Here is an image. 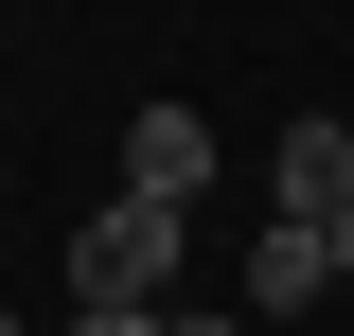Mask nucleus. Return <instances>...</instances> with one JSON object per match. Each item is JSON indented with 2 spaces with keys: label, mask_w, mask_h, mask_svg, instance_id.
I'll use <instances>...</instances> for the list:
<instances>
[{
  "label": "nucleus",
  "mask_w": 354,
  "mask_h": 336,
  "mask_svg": "<svg viewBox=\"0 0 354 336\" xmlns=\"http://www.w3.org/2000/svg\"><path fill=\"white\" fill-rule=\"evenodd\" d=\"M177 248H195L177 195H106V212L71 230V301H177Z\"/></svg>",
  "instance_id": "obj_1"
},
{
  "label": "nucleus",
  "mask_w": 354,
  "mask_h": 336,
  "mask_svg": "<svg viewBox=\"0 0 354 336\" xmlns=\"http://www.w3.org/2000/svg\"><path fill=\"white\" fill-rule=\"evenodd\" d=\"M319 283H354L337 230H319V212H266V230H248V319H301Z\"/></svg>",
  "instance_id": "obj_2"
},
{
  "label": "nucleus",
  "mask_w": 354,
  "mask_h": 336,
  "mask_svg": "<svg viewBox=\"0 0 354 336\" xmlns=\"http://www.w3.org/2000/svg\"><path fill=\"white\" fill-rule=\"evenodd\" d=\"M124 195H213V124H195V106H124Z\"/></svg>",
  "instance_id": "obj_3"
},
{
  "label": "nucleus",
  "mask_w": 354,
  "mask_h": 336,
  "mask_svg": "<svg viewBox=\"0 0 354 336\" xmlns=\"http://www.w3.org/2000/svg\"><path fill=\"white\" fill-rule=\"evenodd\" d=\"M266 177H283V212H337V195H354V124H319V106H301V124L266 142Z\"/></svg>",
  "instance_id": "obj_4"
},
{
  "label": "nucleus",
  "mask_w": 354,
  "mask_h": 336,
  "mask_svg": "<svg viewBox=\"0 0 354 336\" xmlns=\"http://www.w3.org/2000/svg\"><path fill=\"white\" fill-rule=\"evenodd\" d=\"M71 336H177V301H71Z\"/></svg>",
  "instance_id": "obj_5"
},
{
  "label": "nucleus",
  "mask_w": 354,
  "mask_h": 336,
  "mask_svg": "<svg viewBox=\"0 0 354 336\" xmlns=\"http://www.w3.org/2000/svg\"><path fill=\"white\" fill-rule=\"evenodd\" d=\"M177 336H248V319H177Z\"/></svg>",
  "instance_id": "obj_6"
}]
</instances>
